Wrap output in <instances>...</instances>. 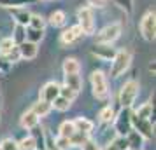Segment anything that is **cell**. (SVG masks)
Masks as SVG:
<instances>
[{"mask_svg":"<svg viewBox=\"0 0 156 150\" xmlns=\"http://www.w3.org/2000/svg\"><path fill=\"white\" fill-rule=\"evenodd\" d=\"M77 26L81 28L83 35H95L97 21L91 5H83L77 9Z\"/></svg>","mask_w":156,"mask_h":150,"instance_id":"obj_1","label":"cell"},{"mask_svg":"<svg viewBox=\"0 0 156 150\" xmlns=\"http://www.w3.org/2000/svg\"><path fill=\"white\" fill-rule=\"evenodd\" d=\"M130 65H132V52L128 49L116 51V56L112 58V63H111V77L112 79L121 77L130 68Z\"/></svg>","mask_w":156,"mask_h":150,"instance_id":"obj_2","label":"cell"},{"mask_svg":"<svg viewBox=\"0 0 156 150\" xmlns=\"http://www.w3.org/2000/svg\"><path fill=\"white\" fill-rule=\"evenodd\" d=\"M139 89H140V84H139L135 79L126 80V82L121 86L119 96H118L121 108H132L135 98H137V94H139Z\"/></svg>","mask_w":156,"mask_h":150,"instance_id":"obj_3","label":"cell"},{"mask_svg":"<svg viewBox=\"0 0 156 150\" xmlns=\"http://www.w3.org/2000/svg\"><path fill=\"white\" fill-rule=\"evenodd\" d=\"M90 84H91L93 96L97 100H105L109 96V82H107V75L102 70H95L90 75Z\"/></svg>","mask_w":156,"mask_h":150,"instance_id":"obj_4","label":"cell"},{"mask_svg":"<svg viewBox=\"0 0 156 150\" xmlns=\"http://www.w3.org/2000/svg\"><path fill=\"white\" fill-rule=\"evenodd\" d=\"M132 108H121L119 114H116L112 122L118 136H126L132 131Z\"/></svg>","mask_w":156,"mask_h":150,"instance_id":"obj_5","label":"cell"},{"mask_svg":"<svg viewBox=\"0 0 156 150\" xmlns=\"http://www.w3.org/2000/svg\"><path fill=\"white\" fill-rule=\"evenodd\" d=\"M121 37V25L119 23H111L95 33L97 44H114Z\"/></svg>","mask_w":156,"mask_h":150,"instance_id":"obj_6","label":"cell"},{"mask_svg":"<svg viewBox=\"0 0 156 150\" xmlns=\"http://www.w3.org/2000/svg\"><path fill=\"white\" fill-rule=\"evenodd\" d=\"M139 28H140V35L144 37V40H147V42H153L154 40V37H156V14H154V11H147L146 14L142 16Z\"/></svg>","mask_w":156,"mask_h":150,"instance_id":"obj_7","label":"cell"},{"mask_svg":"<svg viewBox=\"0 0 156 150\" xmlns=\"http://www.w3.org/2000/svg\"><path fill=\"white\" fill-rule=\"evenodd\" d=\"M153 122L147 121V119H140V117H137L135 114H132V129L137 131L139 135L144 138V140H153V136H154V129H153Z\"/></svg>","mask_w":156,"mask_h":150,"instance_id":"obj_8","label":"cell"},{"mask_svg":"<svg viewBox=\"0 0 156 150\" xmlns=\"http://www.w3.org/2000/svg\"><path fill=\"white\" fill-rule=\"evenodd\" d=\"M58 96H60V84L55 82V80L46 82V84L41 87V91H39V100L48 101V103H51V101L55 100V98H58Z\"/></svg>","mask_w":156,"mask_h":150,"instance_id":"obj_9","label":"cell"},{"mask_svg":"<svg viewBox=\"0 0 156 150\" xmlns=\"http://www.w3.org/2000/svg\"><path fill=\"white\" fill-rule=\"evenodd\" d=\"M83 37V32L79 28L77 25H74V26H69V28H65L62 33H60V44L62 45H74V44L77 42L79 38Z\"/></svg>","mask_w":156,"mask_h":150,"instance_id":"obj_10","label":"cell"},{"mask_svg":"<svg viewBox=\"0 0 156 150\" xmlns=\"http://www.w3.org/2000/svg\"><path fill=\"white\" fill-rule=\"evenodd\" d=\"M91 54L102 61H112V58L116 56V49L112 47V44H95L91 47Z\"/></svg>","mask_w":156,"mask_h":150,"instance_id":"obj_11","label":"cell"},{"mask_svg":"<svg viewBox=\"0 0 156 150\" xmlns=\"http://www.w3.org/2000/svg\"><path fill=\"white\" fill-rule=\"evenodd\" d=\"M18 51H20V56L21 59H34L39 52V47L37 44L28 42V40H23L21 44H18Z\"/></svg>","mask_w":156,"mask_h":150,"instance_id":"obj_12","label":"cell"},{"mask_svg":"<svg viewBox=\"0 0 156 150\" xmlns=\"http://www.w3.org/2000/svg\"><path fill=\"white\" fill-rule=\"evenodd\" d=\"M39 117H37L32 110H27L25 114H21V117H20V126H21L23 129H34L35 126H39Z\"/></svg>","mask_w":156,"mask_h":150,"instance_id":"obj_13","label":"cell"},{"mask_svg":"<svg viewBox=\"0 0 156 150\" xmlns=\"http://www.w3.org/2000/svg\"><path fill=\"white\" fill-rule=\"evenodd\" d=\"M11 14L14 18L16 25H21V26H28L30 23V12L27 11L25 7H16V9H11Z\"/></svg>","mask_w":156,"mask_h":150,"instance_id":"obj_14","label":"cell"},{"mask_svg":"<svg viewBox=\"0 0 156 150\" xmlns=\"http://www.w3.org/2000/svg\"><path fill=\"white\" fill-rule=\"evenodd\" d=\"M72 122L76 126V131H81V133H86V135H91L93 128H95V124L88 117H76Z\"/></svg>","mask_w":156,"mask_h":150,"instance_id":"obj_15","label":"cell"},{"mask_svg":"<svg viewBox=\"0 0 156 150\" xmlns=\"http://www.w3.org/2000/svg\"><path fill=\"white\" fill-rule=\"evenodd\" d=\"M65 86L72 89L74 93H79L81 89H83V79H81V75L79 73H69V75H65Z\"/></svg>","mask_w":156,"mask_h":150,"instance_id":"obj_16","label":"cell"},{"mask_svg":"<svg viewBox=\"0 0 156 150\" xmlns=\"http://www.w3.org/2000/svg\"><path fill=\"white\" fill-rule=\"evenodd\" d=\"M153 112H154V105H153L151 101H147V103H142L140 107L135 110V115H137V117H140V119H147V121H151L153 124H154Z\"/></svg>","mask_w":156,"mask_h":150,"instance_id":"obj_17","label":"cell"},{"mask_svg":"<svg viewBox=\"0 0 156 150\" xmlns=\"http://www.w3.org/2000/svg\"><path fill=\"white\" fill-rule=\"evenodd\" d=\"M34 114L39 117V119H42V117H46V115L49 114L51 110V103H48V101H42V100H39V101H35L34 105H32V108H30Z\"/></svg>","mask_w":156,"mask_h":150,"instance_id":"obj_18","label":"cell"},{"mask_svg":"<svg viewBox=\"0 0 156 150\" xmlns=\"http://www.w3.org/2000/svg\"><path fill=\"white\" fill-rule=\"evenodd\" d=\"M46 21L49 23L51 26H55V28H60V26H63L65 23H67V14H65L63 11H53V12L49 14V18H48Z\"/></svg>","mask_w":156,"mask_h":150,"instance_id":"obj_19","label":"cell"},{"mask_svg":"<svg viewBox=\"0 0 156 150\" xmlns=\"http://www.w3.org/2000/svg\"><path fill=\"white\" fill-rule=\"evenodd\" d=\"M126 142H128V150H140L144 138H142L137 131H133V129H132V131L126 135Z\"/></svg>","mask_w":156,"mask_h":150,"instance_id":"obj_20","label":"cell"},{"mask_svg":"<svg viewBox=\"0 0 156 150\" xmlns=\"http://www.w3.org/2000/svg\"><path fill=\"white\" fill-rule=\"evenodd\" d=\"M62 70H63L65 75H69V73H79L81 70V65L76 58H65L63 63H62Z\"/></svg>","mask_w":156,"mask_h":150,"instance_id":"obj_21","label":"cell"},{"mask_svg":"<svg viewBox=\"0 0 156 150\" xmlns=\"http://www.w3.org/2000/svg\"><path fill=\"white\" fill-rule=\"evenodd\" d=\"M25 37H27L25 40L39 44L44 38V30H37V28H32V26H27V28H25Z\"/></svg>","mask_w":156,"mask_h":150,"instance_id":"obj_22","label":"cell"},{"mask_svg":"<svg viewBox=\"0 0 156 150\" xmlns=\"http://www.w3.org/2000/svg\"><path fill=\"white\" fill-rule=\"evenodd\" d=\"M32 138L35 140L37 150H46V140H44V131H42V128L35 126V128L32 129Z\"/></svg>","mask_w":156,"mask_h":150,"instance_id":"obj_23","label":"cell"},{"mask_svg":"<svg viewBox=\"0 0 156 150\" xmlns=\"http://www.w3.org/2000/svg\"><path fill=\"white\" fill-rule=\"evenodd\" d=\"M28 4H34V0H0V7H5V9L25 7Z\"/></svg>","mask_w":156,"mask_h":150,"instance_id":"obj_24","label":"cell"},{"mask_svg":"<svg viewBox=\"0 0 156 150\" xmlns=\"http://www.w3.org/2000/svg\"><path fill=\"white\" fill-rule=\"evenodd\" d=\"M72 105V101L65 100L63 96H58V98H55V100L51 101V108H55V110H58V112H65V110H69Z\"/></svg>","mask_w":156,"mask_h":150,"instance_id":"obj_25","label":"cell"},{"mask_svg":"<svg viewBox=\"0 0 156 150\" xmlns=\"http://www.w3.org/2000/svg\"><path fill=\"white\" fill-rule=\"evenodd\" d=\"M60 135L58 136H65V138H70L74 133H76V126H74V122L72 121H63L60 124Z\"/></svg>","mask_w":156,"mask_h":150,"instance_id":"obj_26","label":"cell"},{"mask_svg":"<svg viewBox=\"0 0 156 150\" xmlns=\"http://www.w3.org/2000/svg\"><path fill=\"white\" fill-rule=\"evenodd\" d=\"M114 117H116V110H114V107H111V105H107V107H104L100 110V121L102 122L109 124V122L114 121Z\"/></svg>","mask_w":156,"mask_h":150,"instance_id":"obj_27","label":"cell"},{"mask_svg":"<svg viewBox=\"0 0 156 150\" xmlns=\"http://www.w3.org/2000/svg\"><path fill=\"white\" fill-rule=\"evenodd\" d=\"M46 25H48L46 18H42V16H39V14H32V16H30L28 26H32V28H37V30H44V28H46Z\"/></svg>","mask_w":156,"mask_h":150,"instance_id":"obj_28","label":"cell"},{"mask_svg":"<svg viewBox=\"0 0 156 150\" xmlns=\"http://www.w3.org/2000/svg\"><path fill=\"white\" fill-rule=\"evenodd\" d=\"M70 140V145L72 147H81L86 140H90V135H86V133H81V131H76L74 135L69 138Z\"/></svg>","mask_w":156,"mask_h":150,"instance_id":"obj_29","label":"cell"},{"mask_svg":"<svg viewBox=\"0 0 156 150\" xmlns=\"http://www.w3.org/2000/svg\"><path fill=\"white\" fill-rule=\"evenodd\" d=\"M16 47L14 40L11 38V37H5V38H2L0 40V56H5L9 51H12Z\"/></svg>","mask_w":156,"mask_h":150,"instance_id":"obj_30","label":"cell"},{"mask_svg":"<svg viewBox=\"0 0 156 150\" xmlns=\"http://www.w3.org/2000/svg\"><path fill=\"white\" fill-rule=\"evenodd\" d=\"M18 148H20V150H37L35 140L32 138V135L25 136L23 140H20V142H18Z\"/></svg>","mask_w":156,"mask_h":150,"instance_id":"obj_31","label":"cell"},{"mask_svg":"<svg viewBox=\"0 0 156 150\" xmlns=\"http://www.w3.org/2000/svg\"><path fill=\"white\" fill-rule=\"evenodd\" d=\"M25 28H27V26H21V25H16V26H14V35L11 37V38L14 40L16 45H18V44H21L23 40L27 38V37H25Z\"/></svg>","mask_w":156,"mask_h":150,"instance_id":"obj_32","label":"cell"},{"mask_svg":"<svg viewBox=\"0 0 156 150\" xmlns=\"http://www.w3.org/2000/svg\"><path fill=\"white\" fill-rule=\"evenodd\" d=\"M2 58H4V59H5V61H7L9 65L18 63V61L21 59V56H20V51H18V45H16V47H14L12 51H9L7 54H5V56H2Z\"/></svg>","mask_w":156,"mask_h":150,"instance_id":"obj_33","label":"cell"},{"mask_svg":"<svg viewBox=\"0 0 156 150\" xmlns=\"http://www.w3.org/2000/svg\"><path fill=\"white\" fill-rule=\"evenodd\" d=\"M112 2L119 9H123L126 14H130V12L133 11V0H112Z\"/></svg>","mask_w":156,"mask_h":150,"instance_id":"obj_34","label":"cell"},{"mask_svg":"<svg viewBox=\"0 0 156 150\" xmlns=\"http://www.w3.org/2000/svg\"><path fill=\"white\" fill-rule=\"evenodd\" d=\"M55 147H56L58 150H69V148H72L70 140H69V138H65V136H58L56 140H55Z\"/></svg>","mask_w":156,"mask_h":150,"instance_id":"obj_35","label":"cell"},{"mask_svg":"<svg viewBox=\"0 0 156 150\" xmlns=\"http://www.w3.org/2000/svg\"><path fill=\"white\" fill-rule=\"evenodd\" d=\"M0 148L2 150H20L18 148V142L12 140V138H4L0 142Z\"/></svg>","mask_w":156,"mask_h":150,"instance_id":"obj_36","label":"cell"},{"mask_svg":"<svg viewBox=\"0 0 156 150\" xmlns=\"http://www.w3.org/2000/svg\"><path fill=\"white\" fill-rule=\"evenodd\" d=\"M60 96H63L65 100H69V101H74L76 96H77V93H74V91L69 89L67 86H60Z\"/></svg>","mask_w":156,"mask_h":150,"instance_id":"obj_37","label":"cell"},{"mask_svg":"<svg viewBox=\"0 0 156 150\" xmlns=\"http://www.w3.org/2000/svg\"><path fill=\"white\" fill-rule=\"evenodd\" d=\"M81 150H102V148H100V145L95 142V140L90 138V140H86V142L81 145Z\"/></svg>","mask_w":156,"mask_h":150,"instance_id":"obj_38","label":"cell"},{"mask_svg":"<svg viewBox=\"0 0 156 150\" xmlns=\"http://www.w3.org/2000/svg\"><path fill=\"white\" fill-rule=\"evenodd\" d=\"M88 2H90L91 7H105L109 0H88Z\"/></svg>","mask_w":156,"mask_h":150,"instance_id":"obj_39","label":"cell"},{"mask_svg":"<svg viewBox=\"0 0 156 150\" xmlns=\"http://www.w3.org/2000/svg\"><path fill=\"white\" fill-rule=\"evenodd\" d=\"M104 150H119V148L116 147V143H114V142H111V143H109V145H107V147H105Z\"/></svg>","mask_w":156,"mask_h":150,"instance_id":"obj_40","label":"cell"},{"mask_svg":"<svg viewBox=\"0 0 156 150\" xmlns=\"http://www.w3.org/2000/svg\"><path fill=\"white\" fill-rule=\"evenodd\" d=\"M149 72L154 75V61H151V63H149Z\"/></svg>","mask_w":156,"mask_h":150,"instance_id":"obj_41","label":"cell"},{"mask_svg":"<svg viewBox=\"0 0 156 150\" xmlns=\"http://www.w3.org/2000/svg\"><path fill=\"white\" fill-rule=\"evenodd\" d=\"M39 2H48V0H39Z\"/></svg>","mask_w":156,"mask_h":150,"instance_id":"obj_42","label":"cell"},{"mask_svg":"<svg viewBox=\"0 0 156 150\" xmlns=\"http://www.w3.org/2000/svg\"><path fill=\"white\" fill-rule=\"evenodd\" d=\"M0 150H2V148H0Z\"/></svg>","mask_w":156,"mask_h":150,"instance_id":"obj_43","label":"cell"}]
</instances>
